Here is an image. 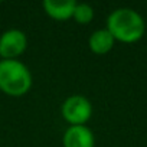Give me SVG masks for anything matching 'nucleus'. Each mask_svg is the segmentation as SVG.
I'll use <instances>...</instances> for the list:
<instances>
[{"label":"nucleus","mask_w":147,"mask_h":147,"mask_svg":"<svg viewBox=\"0 0 147 147\" xmlns=\"http://www.w3.org/2000/svg\"><path fill=\"white\" fill-rule=\"evenodd\" d=\"M32 87V74L19 59H0V91L10 97H22Z\"/></svg>","instance_id":"obj_2"},{"label":"nucleus","mask_w":147,"mask_h":147,"mask_svg":"<svg viewBox=\"0 0 147 147\" xmlns=\"http://www.w3.org/2000/svg\"><path fill=\"white\" fill-rule=\"evenodd\" d=\"M72 18L80 25H88L94 19V9L88 3H77Z\"/></svg>","instance_id":"obj_8"},{"label":"nucleus","mask_w":147,"mask_h":147,"mask_svg":"<svg viewBox=\"0 0 147 147\" xmlns=\"http://www.w3.org/2000/svg\"><path fill=\"white\" fill-rule=\"evenodd\" d=\"M63 147H94V133L87 125H69L62 137Z\"/></svg>","instance_id":"obj_5"},{"label":"nucleus","mask_w":147,"mask_h":147,"mask_svg":"<svg viewBox=\"0 0 147 147\" xmlns=\"http://www.w3.org/2000/svg\"><path fill=\"white\" fill-rule=\"evenodd\" d=\"M61 113L69 125H85L92 115V104L87 97L75 94L63 101Z\"/></svg>","instance_id":"obj_3"},{"label":"nucleus","mask_w":147,"mask_h":147,"mask_svg":"<svg viewBox=\"0 0 147 147\" xmlns=\"http://www.w3.org/2000/svg\"><path fill=\"white\" fill-rule=\"evenodd\" d=\"M43 10L46 12L48 16H51L55 20H68L74 16V10H75L77 2L75 0H62V2H56V0H43Z\"/></svg>","instance_id":"obj_6"},{"label":"nucleus","mask_w":147,"mask_h":147,"mask_svg":"<svg viewBox=\"0 0 147 147\" xmlns=\"http://www.w3.org/2000/svg\"><path fill=\"white\" fill-rule=\"evenodd\" d=\"M114 43H115V39H114V36L110 33V30L107 28L105 29H98V30L92 32V35L88 39L90 49L94 53H97V55L108 53L113 49Z\"/></svg>","instance_id":"obj_7"},{"label":"nucleus","mask_w":147,"mask_h":147,"mask_svg":"<svg viewBox=\"0 0 147 147\" xmlns=\"http://www.w3.org/2000/svg\"><path fill=\"white\" fill-rule=\"evenodd\" d=\"M28 48V38L20 29H7L0 36L2 59H18Z\"/></svg>","instance_id":"obj_4"},{"label":"nucleus","mask_w":147,"mask_h":147,"mask_svg":"<svg viewBox=\"0 0 147 147\" xmlns=\"http://www.w3.org/2000/svg\"><path fill=\"white\" fill-rule=\"evenodd\" d=\"M107 29L115 40L123 43H134L143 38L146 23L137 10L131 7H118L110 13L107 19Z\"/></svg>","instance_id":"obj_1"}]
</instances>
